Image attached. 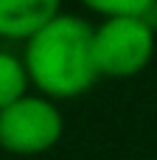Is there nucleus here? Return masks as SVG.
Instances as JSON below:
<instances>
[{"mask_svg": "<svg viewBox=\"0 0 157 160\" xmlns=\"http://www.w3.org/2000/svg\"><path fill=\"white\" fill-rule=\"evenodd\" d=\"M62 0H0V37L28 39L62 8Z\"/></svg>", "mask_w": 157, "mask_h": 160, "instance_id": "4", "label": "nucleus"}, {"mask_svg": "<svg viewBox=\"0 0 157 160\" xmlns=\"http://www.w3.org/2000/svg\"><path fill=\"white\" fill-rule=\"evenodd\" d=\"M22 65L28 82L51 101L84 96L98 79L93 59V25L79 14L59 11L25 39Z\"/></svg>", "mask_w": 157, "mask_h": 160, "instance_id": "1", "label": "nucleus"}, {"mask_svg": "<svg viewBox=\"0 0 157 160\" xmlns=\"http://www.w3.org/2000/svg\"><path fill=\"white\" fill-rule=\"evenodd\" d=\"M81 3L104 17H140L155 0H81Z\"/></svg>", "mask_w": 157, "mask_h": 160, "instance_id": "6", "label": "nucleus"}, {"mask_svg": "<svg viewBox=\"0 0 157 160\" xmlns=\"http://www.w3.org/2000/svg\"><path fill=\"white\" fill-rule=\"evenodd\" d=\"M28 87H31V82H28L22 59L8 51H0V110L14 104L17 98H22L28 93Z\"/></svg>", "mask_w": 157, "mask_h": 160, "instance_id": "5", "label": "nucleus"}, {"mask_svg": "<svg viewBox=\"0 0 157 160\" xmlns=\"http://www.w3.org/2000/svg\"><path fill=\"white\" fill-rule=\"evenodd\" d=\"M65 132L62 110L45 98L25 93L0 110V146L14 155H39L59 143Z\"/></svg>", "mask_w": 157, "mask_h": 160, "instance_id": "3", "label": "nucleus"}, {"mask_svg": "<svg viewBox=\"0 0 157 160\" xmlns=\"http://www.w3.org/2000/svg\"><path fill=\"white\" fill-rule=\"evenodd\" d=\"M155 31L140 17H104L93 25V59L98 76L129 79L155 56Z\"/></svg>", "mask_w": 157, "mask_h": 160, "instance_id": "2", "label": "nucleus"}]
</instances>
